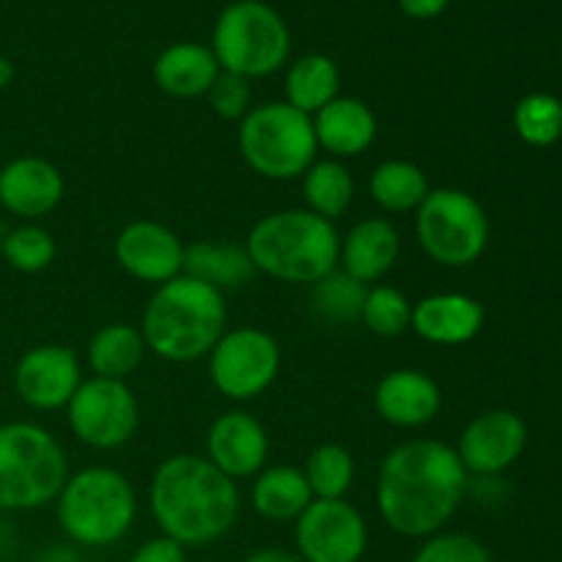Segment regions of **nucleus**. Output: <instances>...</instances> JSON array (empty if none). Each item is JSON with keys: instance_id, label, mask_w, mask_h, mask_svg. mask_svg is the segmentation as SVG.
Masks as SVG:
<instances>
[{"instance_id": "f257e3e1", "label": "nucleus", "mask_w": 562, "mask_h": 562, "mask_svg": "<svg viewBox=\"0 0 562 562\" xmlns=\"http://www.w3.org/2000/svg\"><path fill=\"white\" fill-rule=\"evenodd\" d=\"M470 475L453 445L417 437L401 442L376 472L379 519L395 536L423 541L442 532L459 514Z\"/></svg>"}, {"instance_id": "f03ea898", "label": "nucleus", "mask_w": 562, "mask_h": 562, "mask_svg": "<svg viewBox=\"0 0 562 562\" xmlns=\"http://www.w3.org/2000/svg\"><path fill=\"white\" fill-rule=\"evenodd\" d=\"M148 510L159 536L184 549L209 547L223 541L239 521V483L225 477L206 456H168L148 483Z\"/></svg>"}, {"instance_id": "7ed1b4c3", "label": "nucleus", "mask_w": 562, "mask_h": 562, "mask_svg": "<svg viewBox=\"0 0 562 562\" xmlns=\"http://www.w3.org/2000/svg\"><path fill=\"white\" fill-rule=\"evenodd\" d=\"M137 327L148 355L176 366L203 360L228 329L225 294L190 274H179L154 289Z\"/></svg>"}, {"instance_id": "20e7f679", "label": "nucleus", "mask_w": 562, "mask_h": 562, "mask_svg": "<svg viewBox=\"0 0 562 562\" xmlns=\"http://www.w3.org/2000/svg\"><path fill=\"white\" fill-rule=\"evenodd\" d=\"M245 247L256 274L291 285H313L338 269L340 231L305 206L280 209L252 223Z\"/></svg>"}, {"instance_id": "39448f33", "label": "nucleus", "mask_w": 562, "mask_h": 562, "mask_svg": "<svg viewBox=\"0 0 562 562\" xmlns=\"http://www.w3.org/2000/svg\"><path fill=\"white\" fill-rule=\"evenodd\" d=\"M55 516L77 549H108L130 536L137 521V494L124 472L93 464L69 472Z\"/></svg>"}, {"instance_id": "423d86ee", "label": "nucleus", "mask_w": 562, "mask_h": 562, "mask_svg": "<svg viewBox=\"0 0 562 562\" xmlns=\"http://www.w3.org/2000/svg\"><path fill=\"white\" fill-rule=\"evenodd\" d=\"M69 459L53 431L31 420L0 426V514H27L58 499Z\"/></svg>"}, {"instance_id": "0eeeda50", "label": "nucleus", "mask_w": 562, "mask_h": 562, "mask_svg": "<svg viewBox=\"0 0 562 562\" xmlns=\"http://www.w3.org/2000/svg\"><path fill=\"white\" fill-rule=\"evenodd\" d=\"M241 159L269 181H296L318 159L311 115L289 102L256 104L236 130Z\"/></svg>"}, {"instance_id": "6e6552de", "label": "nucleus", "mask_w": 562, "mask_h": 562, "mask_svg": "<svg viewBox=\"0 0 562 562\" xmlns=\"http://www.w3.org/2000/svg\"><path fill=\"white\" fill-rule=\"evenodd\" d=\"M209 47L223 71L261 80L289 64L291 31L263 0H234L220 11Z\"/></svg>"}, {"instance_id": "1a4fd4ad", "label": "nucleus", "mask_w": 562, "mask_h": 562, "mask_svg": "<svg viewBox=\"0 0 562 562\" xmlns=\"http://www.w3.org/2000/svg\"><path fill=\"white\" fill-rule=\"evenodd\" d=\"M420 250L448 269L472 267L486 252L492 225L483 203L459 187H431L415 212Z\"/></svg>"}, {"instance_id": "9d476101", "label": "nucleus", "mask_w": 562, "mask_h": 562, "mask_svg": "<svg viewBox=\"0 0 562 562\" xmlns=\"http://www.w3.org/2000/svg\"><path fill=\"white\" fill-rule=\"evenodd\" d=\"M209 379L223 398L245 404L256 401L278 382L283 349L278 338L261 327L225 329L209 351Z\"/></svg>"}, {"instance_id": "9b49d317", "label": "nucleus", "mask_w": 562, "mask_h": 562, "mask_svg": "<svg viewBox=\"0 0 562 562\" xmlns=\"http://www.w3.org/2000/svg\"><path fill=\"white\" fill-rule=\"evenodd\" d=\"M71 437L91 450H119L137 434L140 404L126 382L88 376L66 404Z\"/></svg>"}, {"instance_id": "f8f14e48", "label": "nucleus", "mask_w": 562, "mask_h": 562, "mask_svg": "<svg viewBox=\"0 0 562 562\" xmlns=\"http://www.w3.org/2000/svg\"><path fill=\"white\" fill-rule=\"evenodd\" d=\"M368 543L366 516L346 499H313L294 521L300 562H362Z\"/></svg>"}, {"instance_id": "ddd939ff", "label": "nucleus", "mask_w": 562, "mask_h": 562, "mask_svg": "<svg viewBox=\"0 0 562 562\" xmlns=\"http://www.w3.org/2000/svg\"><path fill=\"white\" fill-rule=\"evenodd\" d=\"M82 366L75 349L60 344H38L22 351L14 366V393L27 409H66L82 382Z\"/></svg>"}, {"instance_id": "4468645a", "label": "nucleus", "mask_w": 562, "mask_h": 562, "mask_svg": "<svg viewBox=\"0 0 562 562\" xmlns=\"http://www.w3.org/2000/svg\"><path fill=\"white\" fill-rule=\"evenodd\" d=\"M527 448V423L510 409H488L472 417L461 431L456 453L467 475L488 477L503 475L521 459Z\"/></svg>"}, {"instance_id": "2eb2a0df", "label": "nucleus", "mask_w": 562, "mask_h": 562, "mask_svg": "<svg viewBox=\"0 0 562 562\" xmlns=\"http://www.w3.org/2000/svg\"><path fill=\"white\" fill-rule=\"evenodd\" d=\"M184 247L179 234L159 220H132L115 236L113 256L132 280L157 289L184 274Z\"/></svg>"}, {"instance_id": "dca6fc26", "label": "nucleus", "mask_w": 562, "mask_h": 562, "mask_svg": "<svg viewBox=\"0 0 562 562\" xmlns=\"http://www.w3.org/2000/svg\"><path fill=\"white\" fill-rule=\"evenodd\" d=\"M269 431L256 415L245 409H228L212 420L206 431V459L234 483L252 481L267 467Z\"/></svg>"}, {"instance_id": "f3484780", "label": "nucleus", "mask_w": 562, "mask_h": 562, "mask_svg": "<svg viewBox=\"0 0 562 562\" xmlns=\"http://www.w3.org/2000/svg\"><path fill=\"white\" fill-rule=\"evenodd\" d=\"M64 195V173L49 159L22 154L0 168V209L22 223H38L53 214Z\"/></svg>"}, {"instance_id": "a211bd4d", "label": "nucleus", "mask_w": 562, "mask_h": 562, "mask_svg": "<svg viewBox=\"0 0 562 562\" xmlns=\"http://www.w3.org/2000/svg\"><path fill=\"white\" fill-rule=\"evenodd\" d=\"M373 409L387 426L415 431L439 417L442 387L420 368H395L379 379L373 390Z\"/></svg>"}, {"instance_id": "6ab92c4d", "label": "nucleus", "mask_w": 562, "mask_h": 562, "mask_svg": "<svg viewBox=\"0 0 562 562\" xmlns=\"http://www.w3.org/2000/svg\"><path fill=\"white\" fill-rule=\"evenodd\" d=\"M486 311L481 302L461 291H437L412 305V333L431 346L453 349L481 335Z\"/></svg>"}, {"instance_id": "aec40b11", "label": "nucleus", "mask_w": 562, "mask_h": 562, "mask_svg": "<svg viewBox=\"0 0 562 562\" xmlns=\"http://www.w3.org/2000/svg\"><path fill=\"white\" fill-rule=\"evenodd\" d=\"M311 121L318 151L340 159V162L362 157L376 143L379 135V119L368 108V102L357 97H344V93L333 99L327 108L318 110Z\"/></svg>"}, {"instance_id": "412c9836", "label": "nucleus", "mask_w": 562, "mask_h": 562, "mask_svg": "<svg viewBox=\"0 0 562 562\" xmlns=\"http://www.w3.org/2000/svg\"><path fill=\"white\" fill-rule=\"evenodd\" d=\"M401 258V234L387 217H366L340 236L338 269L362 285H376Z\"/></svg>"}, {"instance_id": "4be33fe9", "label": "nucleus", "mask_w": 562, "mask_h": 562, "mask_svg": "<svg viewBox=\"0 0 562 562\" xmlns=\"http://www.w3.org/2000/svg\"><path fill=\"white\" fill-rule=\"evenodd\" d=\"M220 64L212 47L201 42H176L154 60V82L173 99H198L212 91L220 77Z\"/></svg>"}, {"instance_id": "5701e85b", "label": "nucleus", "mask_w": 562, "mask_h": 562, "mask_svg": "<svg viewBox=\"0 0 562 562\" xmlns=\"http://www.w3.org/2000/svg\"><path fill=\"white\" fill-rule=\"evenodd\" d=\"M313 503V492L305 481L302 467L274 464L263 467L250 486V505L261 519L274 525H294L307 505Z\"/></svg>"}, {"instance_id": "b1692460", "label": "nucleus", "mask_w": 562, "mask_h": 562, "mask_svg": "<svg viewBox=\"0 0 562 562\" xmlns=\"http://www.w3.org/2000/svg\"><path fill=\"white\" fill-rule=\"evenodd\" d=\"M184 274L217 291L241 289L252 280L256 267L245 245L217 239H198L184 247Z\"/></svg>"}, {"instance_id": "393cba45", "label": "nucleus", "mask_w": 562, "mask_h": 562, "mask_svg": "<svg viewBox=\"0 0 562 562\" xmlns=\"http://www.w3.org/2000/svg\"><path fill=\"white\" fill-rule=\"evenodd\" d=\"M148 349L143 340L140 327L124 322L104 324L93 333L88 340L86 362L91 368V376L115 379V382H126L137 368L146 360Z\"/></svg>"}, {"instance_id": "a878e982", "label": "nucleus", "mask_w": 562, "mask_h": 562, "mask_svg": "<svg viewBox=\"0 0 562 562\" xmlns=\"http://www.w3.org/2000/svg\"><path fill=\"white\" fill-rule=\"evenodd\" d=\"M428 192H431V181L426 170L412 159H384L371 170V179H368V195L387 214L417 212Z\"/></svg>"}, {"instance_id": "bb28decb", "label": "nucleus", "mask_w": 562, "mask_h": 562, "mask_svg": "<svg viewBox=\"0 0 562 562\" xmlns=\"http://www.w3.org/2000/svg\"><path fill=\"white\" fill-rule=\"evenodd\" d=\"M340 97V69L329 55L307 53L285 71V99L305 115H316L333 99Z\"/></svg>"}, {"instance_id": "cd10ccee", "label": "nucleus", "mask_w": 562, "mask_h": 562, "mask_svg": "<svg viewBox=\"0 0 562 562\" xmlns=\"http://www.w3.org/2000/svg\"><path fill=\"white\" fill-rule=\"evenodd\" d=\"M302 201H305L307 212L318 214V217L338 223L346 212L351 209L357 195L355 176H351L349 165L340 159L322 157L302 173Z\"/></svg>"}, {"instance_id": "c85d7f7f", "label": "nucleus", "mask_w": 562, "mask_h": 562, "mask_svg": "<svg viewBox=\"0 0 562 562\" xmlns=\"http://www.w3.org/2000/svg\"><path fill=\"white\" fill-rule=\"evenodd\" d=\"M302 472L313 499H346L355 486L357 464L349 448L338 442H322L307 453Z\"/></svg>"}, {"instance_id": "c756f323", "label": "nucleus", "mask_w": 562, "mask_h": 562, "mask_svg": "<svg viewBox=\"0 0 562 562\" xmlns=\"http://www.w3.org/2000/svg\"><path fill=\"white\" fill-rule=\"evenodd\" d=\"M368 285L349 278L344 269H335L327 278L311 285V305L322 322L329 324H355L360 322L362 302H366Z\"/></svg>"}, {"instance_id": "7c9ffc66", "label": "nucleus", "mask_w": 562, "mask_h": 562, "mask_svg": "<svg viewBox=\"0 0 562 562\" xmlns=\"http://www.w3.org/2000/svg\"><path fill=\"white\" fill-rule=\"evenodd\" d=\"M58 256L55 236L38 223H20L9 228L0 241V258L9 263L14 272L38 274L53 267Z\"/></svg>"}, {"instance_id": "2f4dec72", "label": "nucleus", "mask_w": 562, "mask_h": 562, "mask_svg": "<svg viewBox=\"0 0 562 562\" xmlns=\"http://www.w3.org/2000/svg\"><path fill=\"white\" fill-rule=\"evenodd\" d=\"M514 130L527 146H554L562 137V99L547 91L521 97L514 108Z\"/></svg>"}, {"instance_id": "473e14b6", "label": "nucleus", "mask_w": 562, "mask_h": 562, "mask_svg": "<svg viewBox=\"0 0 562 562\" xmlns=\"http://www.w3.org/2000/svg\"><path fill=\"white\" fill-rule=\"evenodd\" d=\"M412 305L415 302L395 285H368L360 324L379 338H401L412 327Z\"/></svg>"}, {"instance_id": "72a5a7b5", "label": "nucleus", "mask_w": 562, "mask_h": 562, "mask_svg": "<svg viewBox=\"0 0 562 562\" xmlns=\"http://www.w3.org/2000/svg\"><path fill=\"white\" fill-rule=\"evenodd\" d=\"M409 562H494L486 543L470 532L442 530L431 538H423Z\"/></svg>"}, {"instance_id": "f704fd0d", "label": "nucleus", "mask_w": 562, "mask_h": 562, "mask_svg": "<svg viewBox=\"0 0 562 562\" xmlns=\"http://www.w3.org/2000/svg\"><path fill=\"white\" fill-rule=\"evenodd\" d=\"M206 99L214 115H220L223 121H236V124L256 108L252 104V80L231 75V71H220V77L214 80Z\"/></svg>"}, {"instance_id": "c9c22d12", "label": "nucleus", "mask_w": 562, "mask_h": 562, "mask_svg": "<svg viewBox=\"0 0 562 562\" xmlns=\"http://www.w3.org/2000/svg\"><path fill=\"white\" fill-rule=\"evenodd\" d=\"M130 562H190V558H187V549L181 543L165 536H154L132 552Z\"/></svg>"}, {"instance_id": "e433bc0d", "label": "nucleus", "mask_w": 562, "mask_h": 562, "mask_svg": "<svg viewBox=\"0 0 562 562\" xmlns=\"http://www.w3.org/2000/svg\"><path fill=\"white\" fill-rule=\"evenodd\" d=\"M398 5L412 20H437L448 11L450 0H398Z\"/></svg>"}, {"instance_id": "4c0bfd02", "label": "nucleus", "mask_w": 562, "mask_h": 562, "mask_svg": "<svg viewBox=\"0 0 562 562\" xmlns=\"http://www.w3.org/2000/svg\"><path fill=\"white\" fill-rule=\"evenodd\" d=\"M31 562H86V558L75 543H49Z\"/></svg>"}, {"instance_id": "58836bf2", "label": "nucleus", "mask_w": 562, "mask_h": 562, "mask_svg": "<svg viewBox=\"0 0 562 562\" xmlns=\"http://www.w3.org/2000/svg\"><path fill=\"white\" fill-rule=\"evenodd\" d=\"M241 562H300V558L285 552V549L267 547V549H256V552H250Z\"/></svg>"}, {"instance_id": "ea45409f", "label": "nucleus", "mask_w": 562, "mask_h": 562, "mask_svg": "<svg viewBox=\"0 0 562 562\" xmlns=\"http://www.w3.org/2000/svg\"><path fill=\"white\" fill-rule=\"evenodd\" d=\"M14 77H16L14 64H11L9 58H3V55H0V91H5V88L11 86V82H14Z\"/></svg>"}, {"instance_id": "a19ab883", "label": "nucleus", "mask_w": 562, "mask_h": 562, "mask_svg": "<svg viewBox=\"0 0 562 562\" xmlns=\"http://www.w3.org/2000/svg\"><path fill=\"white\" fill-rule=\"evenodd\" d=\"M3 234H5V228H3V223H0V241H3Z\"/></svg>"}, {"instance_id": "79ce46f5", "label": "nucleus", "mask_w": 562, "mask_h": 562, "mask_svg": "<svg viewBox=\"0 0 562 562\" xmlns=\"http://www.w3.org/2000/svg\"><path fill=\"white\" fill-rule=\"evenodd\" d=\"M192 562H209V560H192Z\"/></svg>"}]
</instances>
